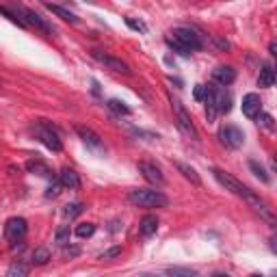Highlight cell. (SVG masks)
<instances>
[{"label": "cell", "instance_id": "30bf717a", "mask_svg": "<svg viewBox=\"0 0 277 277\" xmlns=\"http://www.w3.org/2000/svg\"><path fill=\"white\" fill-rule=\"evenodd\" d=\"M138 174H141L148 182L156 184V186H162V184H164V176H162V171H160V167H156L154 162L141 160V162H138Z\"/></svg>", "mask_w": 277, "mask_h": 277}, {"label": "cell", "instance_id": "603a6c76", "mask_svg": "<svg viewBox=\"0 0 277 277\" xmlns=\"http://www.w3.org/2000/svg\"><path fill=\"white\" fill-rule=\"evenodd\" d=\"M6 277H28V264L22 260L13 262L9 266V271H6Z\"/></svg>", "mask_w": 277, "mask_h": 277}, {"label": "cell", "instance_id": "484cf974", "mask_svg": "<svg viewBox=\"0 0 277 277\" xmlns=\"http://www.w3.org/2000/svg\"><path fill=\"white\" fill-rule=\"evenodd\" d=\"M249 169H252V171H254V174H256V176H258V178H260V180H262V182H264V184H268V182H271V176H268V174H266V169H264V167H262V164H260L258 160H249Z\"/></svg>", "mask_w": 277, "mask_h": 277}, {"label": "cell", "instance_id": "7c38bea8", "mask_svg": "<svg viewBox=\"0 0 277 277\" xmlns=\"http://www.w3.org/2000/svg\"><path fill=\"white\" fill-rule=\"evenodd\" d=\"M76 132H78V136L84 141V145H87L89 150H94V152H104V145H102V138L98 136L94 130L91 128H87V126H78L76 128Z\"/></svg>", "mask_w": 277, "mask_h": 277}, {"label": "cell", "instance_id": "f1b7e54d", "mask_svg": "<svg viewBox=\"0 0 277 277\" xmlns=\"http://www.w3.org/2000/svg\"><path fill=\"white\" fill-rule=\"evenodd\" d=\"M164 42H167V46H169V48L174 50V52H178V54H182V56H190V52H188L186 48H184V46H182L180 42H178V39H174V37H171V35H167V37H164Z\"/></svg>", "mask_w": 277, "mask_h": 277}, {"label": "cell", "instance_id": "cb8c5ba5", "mask_svg": "<svg viewBox=\"0 0 277 277\" xmlns=\"http://www.w3.org/2000/svg\"><path fill=\"white\" fill-rule=\"evenodd\" d=\"M82 210H84V206H82L80 202L68 204V206L63 208V216H65V219H76V216H80V214H82Z\"/></svg>", "mask_w": 277, "mask_h": 277}, {"label": "cell", "instance_id": "8d00e7d4", "mask_svg": "<svg viewBox=\"0 0 277 277\" xmlns=\"http://www.w3.org/2000/svg\"><path fill=\"white\" fill-rule=\"evenodd\" d=\"M212 277H228V275H226V273H214Z\"/></svg>", "mask_w": 277, "mask_h": 277}, {"label": "cell", "instance_id": "d6a6232c", "mask_svg": "<svg viewBox=\"0 0 277 277\" xmlns=\"http://www.w3.org/2000/svg\"><path fill=\"white\" fill-rule=\"evenodd\" d=\"M258 117H260V124H262V126H264L266 130H273V128H275V124H273V117L268 115V113H260Z\"/></svg>", "mask_w": 277, "mask_h": 277}, {"label": "cell", "instance_id": "f546056e", "mask_svg": "<svg viewBox=\"0 0 277 277\" xmlns=\"http://www.w3.org/2000/svg\"><path fill=\"white\" fill-rule=\"evenodd\" d=\"M94 234H96V226H94V223H80V226L76 228V236H78V238H91Z\"/></svg>", "mask_w": 277, "mask_h": 277}, {"label": "cell", "instance_id": "5bb4252c", "mask_svg": "<svg viewBox=\"0 0 277 277\" xmlns=\"http://www.w3.org/2000/svg\"><path fill=\"white\" fill-rule=\"evenodd\" d=\"M214 102H216V110H219L221 115L232 110V96L223 87H214Z\"/></svg>", "mask_w": 277, "mask_h": 277}, {"label": "cell", "instance_id": "4fadbf2b", "mask_svg": "<svg viewBox=\"0 0 277 277\" xmlns=\"http://www.w3.org/2000/svg\"><path fill=\"white\" fill-rule=\"evenodd\" d=\"M212 80L216 84H221V87H228V84H232L236 80V70L232 65H219V68L212 70Z\"/></svg>", "mask_w": 277, "mask_h": 277}, {"label": "cell", "instance_id": "8992f818", "mask_svg": "<svg viewBox=\"0 0 277 277\" xmlns=\"http://www.w3.org/2000/svg\"><path fill=\"white\" fill-rule=\"evenodd\" d=\"M13 13H16V16L20 18V16H24L22 18V22L26 24V26H35V28H39V30H42V32H46V35H52V32H54V28H52V26L48 24V22H46V20L42 18V16H39V13H35V11H30V9H24V6H18V9L16 11H13Z\"/></svg>", "mask_w": 277, "mask_h": 277}, {"label": "cell", "instance_id": "74e56055", "mask_svg": "<svg viewBox=\"0 0 277 277\" xmlns=\"http://www.w3.org/2000/svg\"><path fill=\"white\" fill-rule=\"evenodd\" d=\"M143 277H158V275H150V273H145Z\"/></svg>", "mask_w": 277, "mask_h": 277}, {"label": "cell", "instance_id": "9a60e30c", "mask_svg": "<svg viewBox=\"0 0 277 277\" xmlns=\"http://www.w3.org/2000/svg\"><path fill=\"white\" fill-rule=\"evenodd\" d=\"M204 104H206V120H208V124H214L216 115H219V110H216L214 87H212V84H208V87H206V100H204Z\"/></svg>", "mask_w": 277, "mask_h": 277}, {"label": "cell", "instance_id": "1f68e13d", "mask_svg": "<svg viewBox=\"0 0 277 277\" xmlns=\"http://www.w3.org/2000/svg\"><path fill=\"white\" fill-rule=\"evenodd\" d=\"M126 26H128V28H132V30H136V32L148 30V26H145L141 20H134V18H126Z\"/></svg>", "mask_w": 277, "mask_h": 277}, {"label": "cell", "instance_id": "44dd1931", "mask_svg": "<svg viewBox=\"0 0 277 277\" xmlns=\"http://www.w3.org/2000/svg\"><path fill=\"white\" fill-rule=\"evenodd\" d=\"M26 169H28L30 174H37L42 178H52L50 167L46 162H42V160H28V162H26Z\"/></svg>", "mask_w": 277, "mask_h": 277}, {"label": "cell", "instance_id": "277c9868", "mask_svg": "<svg viewBox=\"0 0 277 277\" xmlns=\"http://www.w3.org/2000/svg\"><path fill=\"white\" fill-rule=\"evenodd\" d=\"M171 104H174V115H176V124H178V128H180L186 136L193 138V141H197V138H200V132H197V128H195L193 120H190L188 110L182 106V102H180V100H174Z\"/></svg>", "mask_w": 277, "mask_h": 277}, {"label": "cell", "instance_id": "ba28073f", "mask_svg": "<svg viewBox=\"0 0 277 277\" xmlns=\"http://www.w3.org/2000/svg\"><path fill=\"white\" fill-rule=\"evenodd\" d=\"M26 232H28V223H26V219H22V216H13V219H9L4 226V238L11 240V242L22 240L26 236Z\"/></svg>", "mask_w": 277, "mask_h": 277}, {"label": "cell", "instance_id": "836d02e7", "mask_svg": "<svg viewBox=\"0 0 277 277\" xmlns=\"http://www.w3.org/2000/svg\"><path fill=\"white\" fill-rule=\"evenodd\" d=\"M58 193H61V182L52 180V184L48 186V190H46V197H56Z\"/></svg>", "mask_w": 277, "mask_h": 277}, {"label": "cell", "instance_id": "f35d334b", "mask_svg": "<svg viewBox=\"0 0 277 277\" xmlns=\"http://www.w3.org/2000/svg\"><path fill=\"white\" fill-rule=\"evenodd\" d=\"M252 277H262V275H252Z\"/></svg>", "mask_w": 277, "mask_h": 277}, {"label": "cell", "instance_id": "7a4b0ae2", "mask_svg": "<svg viewBox=\"0 0 277 277\" xmlns=\"http://www.w3.org/2000/svg\"><path fill=\"white\" fill-rule=\"evenodd\" d=\"M128 202L138 208H164L169 204L167 197L154 188H132L128 193Z\"/></svg>", "mask_w": 277, "mask_h": 277}, {"label": "cell", "instance_id": "e575fe53", "mask_svg": "<svg viewBox=\"0 0 277 277\" xmlns=\"http://www.w3.org/2000/svg\"><path fill=\"white\" fill-rule=\"evenodd\" d=\"M193 98L197 102H204L206 100V84H197L195 91H193Z\"/></svg>", "mask_w": 277, "mask_h": 277}, {"label": "cell", "instance_id": "4316f807", "mask_svg": "<svg viewBox=\"0 0 277 277\" xmlns=\"http://www.w3.org/2000/svg\"><path fill=\"white\" fill-rule=\"evenodd\" d=\"M106 106L113 110V113H117V115H130V113H132V110H130V106H126V104H124L122 100H115V98L106 102Z\"/></svg>", "mask_w": 277, "mask_h": 277}, {"label": "cell", "instance_id": "6da1fadb", "mask_svg": "<svg viewBox=\"0 0 277 277\" xmlns=\"http://www.w3.org/2000/svg\"><path fill=\"white\" fill-rule=\"evenodd\" d=\"M212 176L216 178V182L221 184V186H226V190H232L234 195H238V197H242L249 206H254V210L256 212H260V216L262 219H266L268 223H275V216H273V212L266 208V204L260 200L258 195L254 193V190H249L245 184L242 182H238L234 176H230L228 171H223V169H212Z\"/></svg>", "mask_w": 277, "mask_h": 277}, {"label": "cell", "instance_id": "7402d4cb", "mask_svg": "<svg viewBox=\"0 0 277 277\" xmlns=\"http://www.w3.org/2000/svg\"><path fill=\"white\" fill-rule=\"evenodd\" d=\"M167 275L169 277H202L195 268H188V266H169Z\"/></svg>", "mask_w": 277, "mask_h": 277}, {"label": "cell", "instance_id": "52a82bcc", "mask_svg": "<svg viewBox=\"0 0 277 277\" xmlns=\"http://www.w3.org/2000/svg\"><path fill=\"white\" fill-rule=\"evenodd\" d=\"M219 138L228 150H238L245 143V132L238 126H223L219 130Z\"/></svg>", "mask_w": 277, "mask_h": 277}, {"label": "cell", "instance_id": "5b68a950", "mask_svg": "<svg viewBox=\"0 0 277 277\" xmlns=\"http://www.w3.org/2000/svg\"><path fill=\"white\" fill-rule=\"evenodd\" d=\"M171 37L178 39L184 48L188 52H195V50H202V37L197 35L195 28H190V26H176L174 32H171Z\"/></svg>", "mask_w": 277, "mask_h": 277}, {"label": "cell", "instance_id": "e0dca14e", "mask_svg": "<svg viewBox=\"0 0 277 277\" xmlns=\"http://www.w3.org/2000/svg\"><path fill=\"white\" fill-rule=\"evenodd\" d=\"M158 230V219L154 214H145L141 223H138V232H141V236H145V238H150V236H154Z\"/></svg>", "mask_w": 277, "mask_h": 277}, {"label": "cell", "instance_id": "ac0fdd59", "mask_svg": "<svg viewBox=\"0 0 277 277\" xmlns=\"http://www.w3.org/2000/svg\"><path fill=\"white\" fill-rule=\"evenodd\" d=\"M174 164H176V169L180 171V174H182L184 178H186V180H190V182L195 184V186H202V178L197 176V171H195L193 167H190V164H186V162H180V160H176Z\"/></svg>", "mask_w": 277, "mask_h": 277}, {"label": "cell", "instance_id": "9c48e42d", "mask_svg": "<svg viewBox=\"0 0 277 277\" xmlns=\"http://www.w3.org/2000/svg\"><path fill=\"white\" fill-rule=\"evenodd\" d=\"M91 56H94L96 61H100L102 65H106L108 70L117 72V74H130V68H128V63H126V61H122V58H117V56H110V54H104L102 50H94V52H91Z\"/></svg>", "mask_w": 277, "mask_h": 277}, {"label": "cell", "instance_id": "2e32d148", "mask_svg": "<svg viewBox=\"0 0 277 277\" xmlns=\"http://www.w3.org/2000/svg\"><path fill=\"white\" fill-rule=\"evenodd\" d=\"M61 186L65 188H72V190H76V188H80V178H78V174L74 169H70V167H63L61 169Z\"/></svg>", "mask_w": 277, "mask_h": 277}, {"label": "cell", "instance_id": "83f0119b", "mask_svg": "<svg viewBox=\"0 0 277 277\" xmlns=\"http://www.w3.org/2000/svg\"><path fill=\"white\" fill-rule=\"evenodd\" d=\"M54 242L58 247H65L70 242V226H61L54 234Z\"/></svg>", "mask_w": 277, "mask_h": 277}, {"label": "cell", "instance_id": "4dcf8cb0", "mask_svg": "<svg viewBox=\"0 0 277 277\" xmlns=\"http://www.w3.org/2000/svg\"><path fill=\"white\" fill-rule=\"evenodd\" d=\"M117 256H122V247L117 245V247H110V249H106L104 254H100L98 256V260H113V258H117Z\"/></svg>", "mask_w": 277, "mask_h": 277}, {"label": "cell", "instance_id": "d4e9b609", "mask_svg": "<svg viewBox=\"0 0 277 277\" xmlns=\"http://www.w3.org/2000/svg\"><path fill=\"white\" fill-rule=\"evenodd\" d=\"M48 260H50V252L46 247H37L35 252H32V264L44 266V264H48Z\"/></svg>", "mask_w": 277, "mask_h": 277}, {"label": "cell", "instance_id": "d6986e66", "mask_svg": "<svg viewBox=\"0 0 277 277\" xmlns=\"http://www.w3.org/2000/svg\"><path fill=\"white\" fill-rule=\"evenodd\" d=\"M46 9H48L50 13H54V16H58V18H61L63 20V22H70V24H76L78 22V18L74 16V13H72V11H68V9H65V6H61V4H46Z\"/></svg>", "mask_w": 277, "mask_h": 277}, {"label": "cell", "instance_id": "3957f363", "mask_svg": "<svg viewBox=\"0 0 277 277\" xmlns=\"http://www.w3.org/2000/svg\"><path fill=\"white\" fill-rule=\"evenodd\" d=\"M35 134L48 150H52V152H61L63 150V143H61V138H58V132L46 120L35 122Z\"/></svg>", "mask_w": 277, "mask_h": 277}, {"label": "cell", "instance_id": "ffe728a7", "mask_svg": "<svg viewBox=\"0 0 277 277\" xmlns=\"http://www.w3.org/2000/svg\"><path fill=\"white\" fill-rule=\"evenodd\" d=\"M275 84V72L271 65H262L260 70V76H258V87H273Z\"/></svg>", "mask_w": 277, "mask_h": 277}, {"label": "cell", "instance_id": "d590c367", "mask_svg": "<svg viewBox=\"0 0 277 277\" xmlns=\"http://www.w3.org/2000/svg\"><path fill=\"white\" fill-rule=\"evenodd\" d=\"M91 84H94V94H96V96H100V84H98V80H94Z\"/></svg>", "mask_w": 277, "mask_h": 277}, {"label": "cell", "instance_id": "8fae6325", "mask_svg": "<svg viewBox=\"0 0 277 277\" xmlns=\"http://www.w3.org/2000/svg\"><path fill=\"white\" fill-rule=\"evenodd\" d=\"M262 113V100L258 94H247L242 98V115L247 120H258V115Z\"/></svg>", "mask_w": 277, "mask_h": 277}]
</instances>
